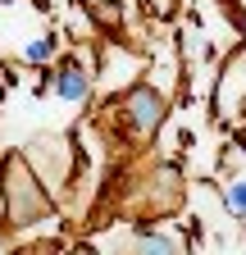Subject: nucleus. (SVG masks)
Masks as SVG:
<instances>
[{"label":"nucleus","mask_w":246,"mask_h":255,"mask_svg":"<svg viewBox=\"0 0 246 255\" xmlns=\"http://www.w3.org/2000/svg\"><path fill=\"white\" fill-rule=\"evenodd\" d=\"M132 105H137V123H141V128L160 119V110H155V101H150V96H146V91L137 96V101H132Z\"/></svg>","instance_id":"nucleus-1"},{"label":"nucleus","mask_w":246,"mask_h":255,"mask_svg":"<svg viewBox=\"0 0 246 255\" xmlns=\"http://www.w3.org/2000/svg\"><path fill=\"white\" fill-rule=\"evenodd\" d=\"M59 91H64V96H69V101H78V96L87 91V82H82L78 73H64V78H59Z\"/></svg>","instance_id":"nucleus-2"},{"label":"nucleus","mask_w":246,"mask_h":255,"mask_svg":"<svg viewBox=\"0 0 246 255\" xmlns=\"http://www.w3.org/2000/svg\"><path fill=\"white\" fill-rule=\"evenodd\" d=\"M228 201H233V210H246V182H237V187L228 191Z\"/></svg>","instance_id":"nucleus-3"},{"label":"nucleus","mask_w":246,"mask_h":255,"mask_svg":"<svg viewBox=\"0 0 246 255\" xmlns=\"http://www.w3.org/2000/svg\"><path fill=\"white\" fill-rule=\"evenodd\" d=\"M146 255H173V246L164 237H155V242H146Z\"/></svg>","instance_id":"nucleus-4"}]
</instances>
